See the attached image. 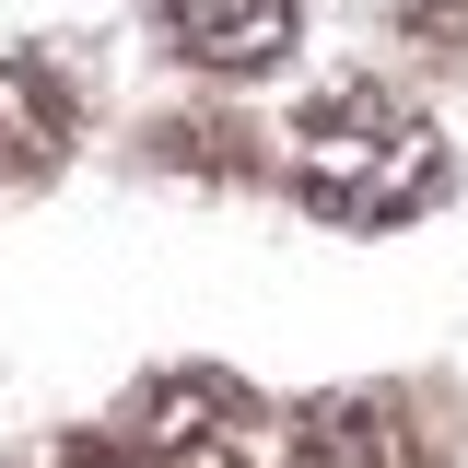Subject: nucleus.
I'll list each match as a JSON object with an SVG mask.
<instances>
[{
    "label": "nucleus",
    "mask_w": 468,
    "mask_h": 468,
    "mask_svg": "<svg viewBox=\"0 0 468 468\" xmlns=\"http://www.w3.org/2000/svg\"><path fill=\"white\" fill-rule=\"evenodd\" d=\"M12 468H129V457H117V445H82V433H70V445H24Z\"/></svg>",
    "instance_id": "obj_7"
},
{
    "label": "nucleus",
    "mask_w": 468,
    "mask_h": 468,
    "mask_svg": "<svg viewBox=\"0 0 468 468\" xmlns=\"http://www.w3.org/2000/svg\"><path fill=\"white\" fill-rule=\"evenodd\" d=\"M292 24H304V0H165L176 58H199L211 82H258V70H282V58H292Z\"/></svg>",
    "instance_id": "obj_5"
},
{
    "label": "nucleus",
    "mask_w": 468,
    "mask_h": 468,
    "mask_svg": "<svg viewBox=\"0 0 468 468\" xmlns=\"http://www.w3.org/2000/svg\"><path fill=\"white\" fill-rule=\"evenodd\" d=\"M270 433V399L223 363H165L117 399V457L141 468H246Z\"/></svg>",
    "instance_id": "obj_2"
},
{
    "label": "nucleus",
    "mask_w": 468,
    "mask_h": 468,
    "mask_svg": "<svg viewBox=\"0 0 468 468\" xmlns=\"http://www.w3.org/2000/svg\"><path fill=\"white\" fill-rule=\"evenodd\" d=\"M282 176L328 234H387L457 187V153L399 82H316L282 129Z\"/></svg>",
    "instance_id": "obj_1"
},
{
    "label": "nucleus",
    "mask_w": 468,
    "mask_h": 468,
    "mask_svg": "<svg viewBox=\"0 0 468 468\" xmlns=\"http://www.w3.org/2000/svg\"><path fill=\"white\" fill-rule=\"evenodd\" d=\"M70 141H82V94H70V70H58L48 48H12V58H0V176L36 187V176L70 165Z\"/></svg>",
    "instance_id": "obj_4"
},
{
    "label": "nucleus",
    "mask_w": 468,
    "mask_h": 468,
    "mask_svg": "<svg viewBox=\"0 0 468 468\" xmlns=\"http://www.w3.org/2000/svg\"><path fill=\"white\" fill-rule=\"evenodd\" d=\"M282 468H433V445H421L410 399H387V387H340V399H304V410H292Z\"/></svg>",
    "instance_id": "obj_3"
},
{
    "label": "nucleus",
    "mask_w": 468,
    "mask_h": 468,
    "mask_svg": "<svg viewBox=\"0 0 468 468\" xmlns=\"http://www.w3.org/2000/svg\"><path fill=\"white\" fill-rule=\"evenodd\" d=\"M165 165H187V176H246L258 153H246V129H223V117H176V129H165Z\"/></svg>",
    "instance_id": "obj_6"
}]
</instances>
